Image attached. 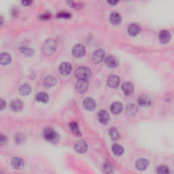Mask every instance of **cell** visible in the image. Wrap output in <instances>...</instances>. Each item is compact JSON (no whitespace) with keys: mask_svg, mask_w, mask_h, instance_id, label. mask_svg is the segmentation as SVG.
<instances>
[{"mask_svg":"<svg viewBox=\"0 0 174 174\" xmlns=\"http://www.w3.org/2000/svg\"><path fill=\"white\" fill-rule=\"evenodd\" d=\"M43 136L46 141L51 143H57L59 140V136L57 132L53 129L47 127L45 129L43 132Z\"/></svg>","mask_w":174,"mask_h":174,"instance_id":"cell-1","label":"cell"},{"mask_svg":"<svg viewBox=\"0 0 174 174\" xmlns=\"http://www.w3.org/2000/svg\"><path fill=\"white\" fill-rule=\"evenodd\" d=\"M57 42L54 39L47 40L43 44V51L46 54H52L56 50Z\"/></svg>","mask_w":174,"mask_h":174,"instance_id":"cell-2","label":"cell"},{"mask_svg":"<svg viewBox=\"0 0 174 174\" xmlns=\"http://www.w3.org/2000/svg\"><path fill=\"white\" fill-rule=\"evenodd\" d=\"M91 75L89 68L86 67H80L76 70L75 76L79 80H87Z\"/></svg>","mask_w":174,"mask_h":174,"instance_id":"cell-3","label":"cell"},{"mask_svg":"<svg viewBox=\"0 0 174 174\" xmlns=\"http://www.w3.org/2000/svg\"><path fill=\"white\" fill-rule=\"evenodd\" d=\"M105 57V52L104 50L99 49L95 51L94 53L93 54L92 56V61L93 63L96 64L101 63V61L104 60Z\"/></svg>","mask_w":174,"mask_h":174,"instance_id":"cell-4","label":"cell"},{"mask_svg":"<svg viewBox=\"0 0 174 174\" xmlns=\"http://www.w3.org/2000/svg\"><path fill=\"white\" fill-rule=\"evenodd\" d=\"M74 148L78 153H85L88 150V144L85 140H79L74 145Z\"/></svg>","mask_w":174,"mask_h":174,"instance_id":"cell-5","label":"cell"},{"mask_svg":"<svg viewBox=\"0 0 174 174\" xmlns=\"http://www.w3.org/2000/svg\"><path fill=\"white\" fill-rule=\"evenodd\" d=\"M89 86V82L86 80H79L76 85V89L79 93H85Z\"/></svg>","mask_w":174,"mask_h":174,"instance_id":"cell-6","label":"cell"},{"mask_svg":"<svg viewBox=\"0 0 174 174\" xmlns=\"http://www.w3.org/2000/svg\"><path fill=\"white\" fill-rule=\"evenodd\" d=\"M72 54L76 57H82L85 54V48L81 44H77L73 48Z\"/></svg>","mask_w":174,"mask_h":174,"instance_id":"cell-7","label":"cell"},{"mask_svg":"<svg viewBox=\"0 0 174 174\" xmlns=\"http://www.w3.org/2000/svg\"><path fill=\"white\" fill-rule=\"evenodd\" d=\"M83 105L86 109L89 111H92L96 107V103L93 99L91 97L86 98L83 101Z\"/></svg>","mask_w":174,"mask_h":174,"instance_id":"cell-8","label":"cell"},{"mask_svg":"<svg viewBox=\"0 0 174 174\" xmlns=\"http://www.w3.org/2000/svg\"><path fill=\"white\" fill-rule=\"evenodd\" d=\"M149 165V161L145 159H140L135 162V167L139 171H144Z\"/></svg>","mask_w":174,"mask_h":174,"instance_id":"cell-9","label":"cell"},{"mask_svg":"<svg viewBox=\"0 0 174 174\" xmlns=\"http://www.w3.org/2000/svg\"><path fill=\"white\" fill-rule=\"evenodd\" d=\"M59 72L63 75H68L72 71V65L68 62H63L59 66Z\"/></svg>","mask_w":174,"mask_h":174,"instance_id":"cell-10","label":"cell"},{"mask_svg":"<svg viewBox=\"0 0 174 174\" xmlns=\"http://www.w3.org/2000/svg\"><path fill=\"white\" fill-rule=\"evenodd\" d=\"M12 167L16 169H21L24 167V160L21 157H14L11 160Z\"/></svg>","mask_w":174,"mask_h":174,"instance_id":"cell-11","label":"cell"},{"mask_svg":"<svg viewBox=\"0 0 174 174\" xmlns=\"http://www.w3.org/2000/svg\"><path fill=\"white\" fill-rule=\"evenodd\" d=\"M120 83V78L117 75H111L108 78V85L111 88H116Z\"/></svg>","mask_w":174,"mask_h":174,"instance_id":"cell-12","label":"cell"},{"mask_svg":"<svg viewBox=\"0 0 174 174\" xmlns=\"http://www.w3.org/2000/svg\"><path fill=\"white\" fill-rule=\"evenodd\" d=\"M138 104L143 107H148L151 105V99L146 95H140L138 97Z\"/></svg>","mask_w":174,"mask_h":174,"instance_id":"cell-13","label":"cell"},{"mask_svg":"<svg viewBox=\"0 0 174 174\" xmlns=\"http://www.w3.org/2000/svg\"><path fill=\"white\" fill-rule=\"evenodd\" d=\"M56 78H54L53 76H47L45 77L43 80V84L44 85L47 87V88H50V87L53 86L56 84Z\"/></svg>","mask_w":174,"mask_h":174,"instance_id":"cell-14","label":"cell"},{"mask_svg":"<svg viewBox=\"0 0 174 174\" xmlns=\"http://www.w3.org/2000/svg\"><path fill=\"white\" fill-rule=\"evenodd\" d=\"M98 119L100 122L102 124L108 123L109 121V115L108 112L105 110H101L98 113Z\"/></svg>","mask_w":174,"mask_h":174,"instance_id":"cell-15","label":"cell"},{"mask_svg":"<svg viewBox=\"0 0 174 174\" xmlns=\"http://www.w3.org/2000/svg\"><path fill=\"white\" fill-rule=\"evenodd\" d=\"M122 109H123V106H122V104L120 102H114L113 104H112L111 107H110V109L112 112L114 114H120L121 112H122Z\"/></svg>","mask_w":174,"mask_h":174,"instance_id":"cell-16","label":"cell"},{"mask_svg":"<svg viewBox=\"0 0 174 174\" xmlns=\"http://www.w3.org/2000/svg\"><path fill=\"white\" fill-rule=\"evenodd\" d=\"M122 89L126 95H130L133 93V86L130 82L124 83L122 86Z\"/></svg>","mask_w":174,"mask_h":174,"instance_id":"cell-17","label":"cell"},{"mask_svg":"<svg viewBox=\"0 0 174 174\" xmlns=\"http://www.w3.org/2000/svg\"><path fill=\"white\" fill-rule=\"evenodd\" d=\"M10 108L13 111H19L23 108V103L18 99H15L10 103Z\"/></svg>","mask_w":174,"mask_h":174,"instance_id":"cell-18","label":"cell"},{"mask_svg":"<svg viewBox=\"0 0 174 174\" xmlns=\"http://www.w3.org/2000/svg\"><path fill=\"white\" fill-rule=\"evenodd\" d=\"M171 38V34L168 31L162 30L159 34V39L162 43H167Z\"/></svg>","mask_w":174,"mask_h":174,"instance_id":"cell-19","label":"cell"},{"mask_svg":"<svg viewBox=\"0 0 174 174\" xmlns=\"http://www.w3.org/2000/svg\"><path fill=\"white\" fill-rule=\"evenodd\" d=\"M140 31V27L137 24H131L128 27V33L131 36H135Z\"/></svg>","mask_w":174,"mask_h":174,"instance_id":"cell-20","label":"cell"},{"mask_svg":"<svg viewBox=\"0 0 174 174\" xmlns=\"http://www.w3.org/2000/svg\"><path fill=\"white\" fill-rule=\"evenodd\" d=\"M105 63L108 67L112 68V67H114L118 65V61L116 57L113 56H109L105 59Z\"/></svg>","mask_w":174,"mask_h":174,"instance_id":"cell-21","label":"cell"},{"mask_svg":"<svg viewBox=\"0 0 174 174\" xmlns=\"http://www.w3.org/2000/svg\"><path fill=\"white\" fill-rule=\"evenodd\" d=\"M112 152H113L114 155L117 156H121L124 152L123 148H122V146H121V145H119L118 144H114L112 145Z\"/></svg>","mask_w":174,"mask_h":174,"instance_id":"cell-22","label":"cell"},{"mask_svg":"<svg viewBox=\"0 0 174 174\" xmlns=\"http://www.w3.org/2000/svg\"><path fill=\"white\" fill-rule=\"evenodd\" d=\"M109 20L113 25H118L121 21V16L118 12H112L109 17Z\"/></svg>","mask_w":174,"mask_h":174,"instance_id":"cell-23","label":"cell"},{"mask_svg":"<svg viewBox=\"0 0 174 174\" xmlns=\"http://www.w3.org/2000/svg\"><path fill=\"white\" fill-rule=\"evenodd\" d=\"M11 61V57L7 53H3L0 55V63L2 65H7Z\"/></svg>","mask_w":174,"mask_h":174,"instance_id":"cell-24","label":"cell"},{"mask_svg":"<svg viewBox=\"0 0 174 174\" xmlns=\"http://www.w3.org/2000/svg\"><path fill=\"white\" fill-rule=\"evenodd\" d=\"M36 100L38 101H40L42 103H47L48 101V96L44 92H40L39 93H38L36 95Z\"/></svg>","mask_w":174,"mask_h":174,"instance_id":"cell-25","label":"cell"},{"mask_svg":"<svg viewBox=\"0 0 174 174\" xmlns=\"http://www.w3.org/2000/svg\"><path fill=\"white\" fill-rule=\"evenodd\" d=\"M69 129H70V130L72 131V133L73 134H75L76 135H78V136H79V135H81V133H80V131L79 129L78 125L76 122H71V123L69 124Z\"/></svg>","mask_w":174,"mask_h":174,"instance_id":"cell-26","label":"cell"},{"mask_svg":"<svg viewBox=\"0 0 174 174\" xmlns=\"http://www.w3.org/2000/svg\"><path fill=\"white\" fill-rule=\"evenodd\" d=\"M103 171L105 174H111L113 172V167L111 165L110 163L109 162H104L103 164Z\"/></svg>","mask_w":174,"mask_h":174,"instance_id":"cell-27","label":"cell"},{"mask_svg":"<svg viewBox=\"0 0 174 174\" xmlns=\"http://www.w3.org/2000/svg\"><path fill=\"white\" fill-rule=\"evenodd\" d=\"M31 91V86L27 85V84H25V85H22L20 88H19V91H20L21 94L23 95H27L28 94H30Z\"/></svg>","mask_w":174,"mask_h":174,"instance_id":"cell-28","label":"cell"},{"mask_svg":"<svg viewBox=\"0 0 174 174\" xmlns=\"http://www.w3.org/2000/svg\"><path fill=\"white\" fill-rule=\"evenodd\" d=\"M157 174H170V169L166 165H160L156 169Z\"/></svg>","mask_w":174,"mask_h":174,"instance_id":"cell-29","label":"cell"},{"mask_svg":"<svg viewBox=\"0 0 174 174\" xmlns=\"http://www.w3.org/2000/svg\"><path fill=\"white\" fill-rule=\"evenodd\" d=\"M20 50L22 54H24L25 55H27V56H31L32 54L34 53V50L33 48L26 47V46L21 47Z\"/></svg>","mask_w":174,"mask_h":174,"instance_id":"cell-30","label":"cell"},{"mask_svg":"<svg viewBox=\"0 0 174 174\" xmlns=\"http://www.w3.org/2000/svg\"><path fill=\"white\" fill-rule=\"evenodd\" d=\"M109 134L111 139L113 140H117L119 137V133L116 128H111L110 129H109Z\"/></svg>","mask_w":174,"mask_h":174,"instance_id":"cell-31","label":"cell"},{"mask_svg":"<svg viewBox=\"0 0 174 174\" xmlns=\"http://www.w3.org/2000/svg\"><path fill=\"white\" fill-rule=\"evenodd\" d=\"M127 112L129 114L133 115V114H135V113H136L137 111V107L135 105H129L127 108Z\"/></svg>","mask_w":174,"mask_h":174,"instance_id":"cell-32","label":"cell"},{"mask_svg":"<svg viewBox=\"0 0 174 174\" xmlns=\"http://www.w3.org/2000/svg\"><path fill=\"white\" fill-rule=\"evenodd\" d=\"M70 17L71 14L68 13V12H61L57 14L58 18H69Z\"/></svg>","mask_w":174,"mask_h":174,"instance_id":"cell-33","label":"cell"},{"mask_svg":"<svg viewBox=\"0 0 174 174\" xmlns=\"http://www.w3.org/2000/svg\"><path fill=\"white\" fill-rule=\"evenodd\" d=\"M6 141H7L6 137L4 136V135H2L1 136H0V144L2 146V145H4V144L6 143Z\"/></svg>","mask_w":174,"mask_h":174,"instance_id":"cell-34","label":"cell"},{"mask_svg":"<svg viewBox=\"0 0 174 174\" xmlns=\"http://www.w3.org/2000/svg\"><path fill=\"white\" fill-rule=\"evenodd\" d=\"M22 137L21 135H17L15 136V140H16V141H17V142H21V141H22Z\"/></svg>","mask_w":174,"mask_h":174,"instance_id":"cell-35","label":"cell"},{"mask_svg":"<svg viewBox=\"0 0 174 174\" xmlns=\"http://www.w3.org/2000/svg\"><path fill=\"white\" fill-rule=\"evenodd\" d=\"M0 107H1V110L4 109V108L6 107V101L3 99L0 100Z\"/></svg>","mask_w":174,"mask_h":174,"instance_id":"cell-36","label":"cell"},{"mask_svg":"<svg viewBox=\"0 0 174 174\" xmlns=\"http://www.w3.org/2000/svg\"><path fill=\"white\" fill-rule=\"evenodd\" d=\"M21 3L24 6H30L32 3V2L31 1H29V0H27V1H22V2H21Z\"/></svg>","mask_w":174,"mask_h":174,"instance_id":"cell-37","label":"cell"},{"mask_svg":"<svg viewBox=\"0 0 174 174\" xmlns=\"http://www.w3.org/2000/svg\"><path fill=\"white\" fill-rule=\"evenodd\" d=\"M41 18H50V14H45L42 16H41Z\"/></svg>","mask_w":174,"mask_h":174,"instance_id":"cell-38","label":"cell"},{"mask_svg":"<svg viewBox=\"0 0 174 174\" xmlns=\"http://www.w3.org/2000/svg\"><path fill=\"white\" fill-rule=\"evenodd\" d=\"M108 3L109 4H112V5H115L116 4H117L118 3V2L117 1H113V2H111V1H109V2H108Z\"/></svg>","mask_w":174,"mask_h":174,"instance_id":"cell-39","label":"cell"}]
</instances>
